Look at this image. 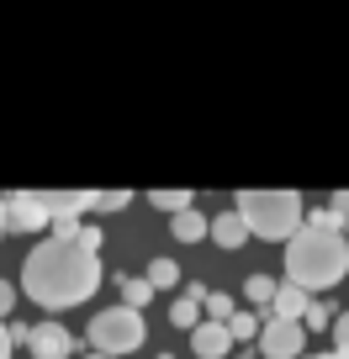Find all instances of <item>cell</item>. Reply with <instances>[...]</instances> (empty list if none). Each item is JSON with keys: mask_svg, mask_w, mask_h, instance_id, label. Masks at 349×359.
<instances>
[{"mask_svg": "<svg viewBox=\"0 0 349 359\" xmlns=\"http://www.w3.org/2000/svg\"><path fill=\"white\" fill-rule=\"evenodd\" d=\"M275 317H286V323H307V306H312V302H307V291H302V285H291V280H286L281 285V291H275Z\"/></svg>", "mask_w": 349, "mask_h": 359, "instance_id": "30bf717a", "label": "cell"}, {"mask_svg": "<svg viewBox=\"0 0 349 359\" xmlns=\"http://www.w3.org/2000/svg\"><path fill=\"white\" fill-rule=\"evenodd\" d=\"M238 359H254V354H238Z\"/></svg>", "mask_w": 349, "mask_h": 359, "instance_id": "f1b7e54d", "label": "cell"}, {"mask_svg": "<svg viewBox=\"0 0 349 359\" xmlns=\"http://www.w3.org/2000/svg\"><path fill=\"white\" fill-rule=\"evenodd\" d=\"M11 306H16V291H11V280H0V317L11 312Z\"/></svg>", "mask_w": 349, "mask_h": 359, "instance_id": "603a6c76", "label": "cell"}, {"mask_svg": "<svg viewBox=\"0 0 349 359\" xmlns=\"http://www.w3.org/2000/svg\"><path fill=\"white\" fill-rule=\"evenodd\" d=\"M259 348H265V359H296L307 348V327L286 323V317H270V323L259 327Z\"/></svg>", "mask_w": 349, "mask_h": 359, "instance_id": "8992f818", "label": "cell"}, {"mask_svg": "<svg viewBox=\"0 0 349 359\" xmlns=\"http://www.w3.org/2000/svg\"><path fill=\"white\" fill-rule=\"evenodd\" d=\"M6 222L16 227V233H37V227L53 222V212H48V191H11L6 196Z\"/></svg>", "mask_w": 349, "mask_h": 359, "instance_id": "5b68a950", "label": "cell"}, {"mask_svg": "<svg viewBox=\"0 0 349 359\" xmlns=\"http://www.w3.org/2000/svg\"><path fill=\"white\" fill-rule=\"evenodd\" d=\"M127 201H133L127 191H96V212H122Z\"/></svg>", "mask_w": 349, "mask_h": 359, "instance_id": "ffe728a7", "label": "cell"}, {"mask_svg": "<svg viewBox=\"0 0 349 359\" xmlns=\"http://www.w3.org/2000/svg\"><path fill=\"white\" fill-rule=\"evenodd\" d=\"M307 359H349V354H338V348H334V354H307Z\"/></svg>", "mask_w": 349, "mask_h": 359, "instance_id": "484cf974", "label": "cell"}, {"mask_svg": "<svg viewBox=\"0 0 349 359\" xmlns=\"http://www.w3.org/2000/svg\"><path fill=\"white\" fill-rule=\"evenodd\" d=\"M143 312H133V306H106V312H96V323H91V344H96V354H133L138 344H143Z\"/></svg>", "mask_w": 349, "mask_h": 359, "instance_id": "277c9868", "label": "cell"}, {"mask_svg": "<svg viewBox=\"0 0 349 359\" xmlns=\"http://www.w3.org/2000/svg\"><path fill=\"white\" fill-rule=\"evenodd\" d=\"M233 206L249 222V233H259V238H286L291 243L302 233V196L296 191H238Z\"/></svg>", "mask_w": 349, "mask_h": 359, "instance_id": "3957f363", "label": "cell"}, {"mask_svg": "<svg viewBox=\"0 0 349 359\" xmlns=\"http://www.w3.org/2000/svg\"><path fill=\"white\" fill-rule=\"evenodd\" d=\"M148 296H154V285H148V275L143 280H133V275H127L122 280V306H133V312H143V302Z\"/></svg>", "mask_w": 349, "mask_h": 359, "instance_id": "2e32d148", "label": "cell"}, {"mask_svg": "<svg viewBox=\"0 0 349 359\" xmlns=\"http://www.w3.org/2000/svg\"><path fill=\"white\" fill-rule=\"evenodd\" d=\"M148 201H154V206H164L169 217H180L185 206H191V191H154V196H148Z\"/></svg>", "mask_w": 349, "mask_h": 359, "instance_id": "e0dca14e", "label": "cell"}, {"mask_svg": "<svg viewBox=\"0 0 349 359\" xmlns=\"http://www.w3.org/2000/svg\"><path fill=\"white\" fill-rule=\"evenodd\" d=\"M148 285H159V291L180 285V264H175V259H154V264H148Z\"/></svg>", "mask_w": 349, "mask_h": 359, "instance_id": "5bb4252c", "label": "cell"}, {"mask_svg": "<svg viewBox=\"0 0 349 359\" xmlns=\"http://www.w3.org/2000/svg\"><path fill=\"white\" fill-rule=\"evenodd\" d=\"M202 312H206V323H228V317H233V302H228L223 291H206Z\"/></svg>", "mask_w": 349, "mask_h": 359, "instance_id": "ac0fdd59", "label": "cell"}, {"mask_svg": "<svg viewBox=\"0 0 349 359\" xmlns=\"http://www.w3.org/2000/svg\"><path fill=\"white\" fill-rule=\"evenodd\" d=\"M169 233H175V243H202V238L212 233V222H206L196 206H185L180 217H169Z\"/></svg>", "mask_w": 349, "mask_h": 359, "instance_id": "8fae6325", "label": "cell"}, {"mask_svg": "<svg viewBox=\"0 0 349 359\" xmlns=\"http://www.w3.org/2000/svg\"><path fill=\"white\" fill-rule=\"evenodd\" d=\"M328 323H334V317H328V306H317V302L307 306V323H302V327H328Z\"/></svg>", "mask_w": 349, "mask_h": 359, "instance_id": "7402d4cb", "label": "cell"}, {"mask_svg": "<svg viewBox=\"0 0 349 359\" xmlns=\"http://www.w3.org/2000/svg\"><path fill=\"white\" fill-rule=\"evenodd\" d=\"M334 212H338V217L349 222V191H338V196H334Z\"/></svg>", "mask_w": 349, "mask_h": 359, "instance_id": "d4e9b609", "label": "cell"}, {"mask_svg": "<svg viewBox=\"0 0 349 359\" xmlns=\"http://www.w3.org/2000/svg\"><path fill=\"white\" fill-rule=\"evenodd\" d=\"M27 348H32V359H69L74 333L58 323H37V327H27Z\"/></svg>", "mask_w": 349, "mask_h": 359, "instance_id": "52a82bcc", "label": "cell"}, {"mask_svg": "<svg viewBox=\"0 0 349 359\" xmlns=\"http://www.w3.org/2000/svg\"><path fill=\"white\" fill-rule=\"evenodd\" d=\"M85 206H96V191H48V212H53V222H79Z\"/></svg>", "mask_w": 349, "mask_h": 359, "instance_id": "9c48e42d", "label": "cell"}, {"mask_svg": "<svg viewBox=\"0 0 349 359\" xmlns=\"http://www.w3.org/2000/svg\"><path fill=\"white\" fill-rule=\"evenodd\" d=\"M85 359H112V354H85Z\"/></svg>", "mask_w": 349, "mask_h": 359, "instance_id": "83f0119b", "label": "cell"}, {"mask_svg": "<svg viewBox=\"0 0 349 359\" xmlns=\"http://www.w3.org/2000/svg\"><path fill=\"white\" fill-rule=\"evenodd\" d=\"M212 238H217V243H223V248H238V243H244V238H249V222H244V217H238V206H233V212H223V217H217V222H212Z\"/></svg>", "mask_w": 349, "mask_h": 359, "instance_id": "4fadbf2b", "label": "cell"}, {"mask_svg": "<svg viewBox=\"0 0 349 359\" xmlns=\"http://www.w3.org/2000/svg\"><path fill=\"white\" fill-rule=\"evenodd\" d=\"M334 348H338V354H349V312L334 317Z\"/></svg>", "mask_w": 349, "mask_h": 359, "instance_id": "44dd1931", "label": "cell"}, {"mask_svg": "<svg viewBox=\"0 0 349 359\" xmlns=\"http://www.w3.org/2000/svg\"><path fill=\"white\" fill-rule=\"evenodd\" d=\"M101 233L85 227V238H48L27 254L22 264V291L32 296L48 312H64V306H79L85 296L101 285Z\"/></svg>", "mask_w": 349, "mask_h": 359, "instance_id": "6da1fadb", "label": "cell"}, {"mask_svg": "<svg viewBox=\"0 0 349 359\" xmlns=\"http://www.w3.org/2000/svg\"><path fill=\"white\" fill-rule=\"evenodd\" d=\"M244 291H249V302H254V306H270L281 285H275L270 275H249V280H244Z\"/></svg>", "mask_w": 349, "mask_h": 359, "instance_id": "9a60e30c", "label": "cell"}, {"mask_svg": "<svg viewBox=\"0 0 349 359\" xmlns=\"http://www.w3.org/2000/svg\"><path fill=\"white\" fill-rule=\"evenodd\" d=\"M349 269V238L338 233V212H317L312 222H302V233L286 243V275L302 291H323V285H338Z\"/></svg>", "mask_w": 349, "mask_h": 359, "instance_id": "7a4b0ae2", "label": "cell"}, {"mask_svg": "<svg viewBox=\"0 0 349 359\" xmlns=\"http://www.w3.org/2000/svg\"><path fill=\"white\" fill-rule=\"evenodd\" d=\"M228 333H233V344L238 338H259V317L254 312H233L228 317Z\"/></svg>", "mask_w": 349, "mask_h": 359, "instance_id": "d6986e66", "label": "cell"}, {"mask_svg": "<svg viewBox=\"0 0 349 359\" xmlns=\"http://www.w3.org/2000/svg\"><path fill=\"white\" fill-rule=\"evenodd\" d=\"M191 348H196L202 359H223L228 348H233V333H228V323H202V327L191 333Z\"/></svg>", "mask_w": 349, "mask_h": 359, "instance_id": "ba28073f", "label": "cell"}, {"mask_svg": "<svg viewBox=\"0 0 349 359\" xmlns=\"http://www.w3.org/2000/svg\"><path fill=\"white\" fill-rule=\"evenodd\" d=\"M11 344H16V333L6 323H0V359H11Z\"/></svg>", "mask_w": 349, "mask_h": 359, "instance_id": "cb8c5ba5", "label": "cell"}, {"mask_svg": "<svg viewBox=\"0 0 349 359\" xmlns=\"http://www.w3.org/2000/svg\"><path fill=\"white\" fill-rule=\"evenodd\" d=\"M6 227H11V222H6V201H0V233H6Z\"/></svg>", "mask_w": 349, "mask_h": 359, "instance_id": "4316f807", "label": "cell"}, {"mask_svg": "<svg viewBox=\"0 0 349 359\" xmlns=\"http://www.w3.org/2000/svg\"><path fill=\"white\" fill-rule=\"evenodd\" d=\"M202 302H206V291H202V285H191L180 302L169 306V323H175V327H191V333H196V327H202Z\"/></svg>", "mask_w": 349, "mask_h": 359, "instance_id": "7c38bea8", "label": "cell"}]
</instances>
